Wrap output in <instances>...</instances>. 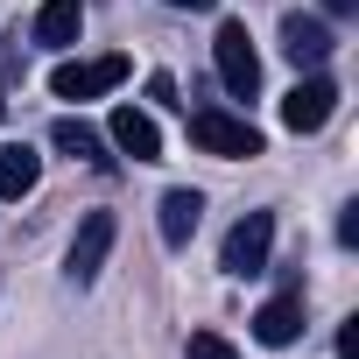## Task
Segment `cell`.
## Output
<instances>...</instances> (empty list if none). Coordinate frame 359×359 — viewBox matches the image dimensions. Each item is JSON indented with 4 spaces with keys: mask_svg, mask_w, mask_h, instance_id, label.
Here are the masks:
<instances>
[{
    "mask_svg": "<svg viewBox=\"0 0 359 359\" xmlns=\"http://www.w3.org/2000/svg\"><path fill=\"white\" fill-rule=\"evenodd\" d=\"M85 36V0H43L36 8V43L43 50H71Z\"/></svg>",
    "mask_w": 359,
    "mask_h": 359,
    "instance_id": "obj_9",
    "label": "cell"
},
{
    "mask_svg": "<svg viewBox=\"0 0 359 359\" xmlns=\"http://www.w3.org/2000/svg\"><path fill=\"white\" fill-rule=\"evenodd\" d=\"M106 141H113L120 155H134V162H162V127H155L141 106H113V120H106Z\"/></svg>",
    "mask_w": 359,
    "mask_h": 359,
    "instance_id": "obj_7",
    "label": "cell"
},
{
    "mask_svg": "<svg viewBox=\"0 0 359 359\" xmlns=\"http://www.w3.org/2000/svg\"><path fill=\"white\" fill-rule=\"evenodd\" d=\"M198 219H205V198L198 191H162V247H191Z\"/></svg>",
    "mask_w": 359,
    "mask_h": 359,
    "instance_id": "obj_11",
    "label": "cell"
},
{
    "mask_svg": "<svg viewBox=\"0 0 359 359\" xmlns=\"http://www.w3.org/2000/svg\"><path fill=\"white\" fill-rule=\"evenodd\" d=\"M212 64H219V85H226L233 99H254V92H261V57H254L247 22H219V36H212Z\"/></svg>",
    "mask_w": 359,
    "mask_h": 359,
    "instance_id": "obj_2",
    "label": "cell"
},
{
    "mask_svg": "<svg viewBox=\"0 0 359 359\" xmlns=\"http://www.w3.org/2000/svg\"><path fill=\"white\" fill-rule=\"evenodd\" d=\"M162 8H184V15H205V8H219V0H162Z\"/></svg>",
    "mask_w": 359,
    "mask_h": 359,
    "instance_id": "obj_17",
    "label": "cell"
},
{
    "mask_svg": "<svg viewBox=\"0 0 359 359\" xmlns=\"http://www.w3.org/2000/svg\"><path fill=\"white\" fill-rule=\"evenodd\" d=\"M331 43H338V36H331L317 15H282V57H289L296 71H317V64L331 57Z\"/></svg>",
    "mask_w": 359,
    "mask_h": 359,
    "instance_id": "obj_8",
    "label": "cell"
},
{
    "mask_svg": "<svg viewBox=\"0 0 359 359\" xmlns=\"http://www.w3.org/2000/svg\"><path fill=\"white\" fill-rule=\"evenodd\" d=\"M338 359H359V317L338 324Z\"/></svg>",
    "mask_w": 359,
    "mask_h": 359,
    "instance_id": "obj_15",
    "label": "cell"
},
{
    "mask_svg": "<svg viewBox=\"0 0 359 359\" xmlns=\"http://www.w3.org/2000/svg\"><path fill=\"white\" fill-rule=\"evenodd\" d=\"M331 113H338V85H331L324 71H310V78L282 99V127H289V134H317Z\"/></svg>",
    "mask_w": 359,
    "mask_h": 359,
    "instance_id": "obj_5",
    "label": "cell"
},
{
    "mask_svg": "<svg viewBox=\"0 0 359 359\" xmlns=\"http://www.w3.org/2000/svg\"><path fill=\"white\" fill-rule=\"evenodd\" d=\"M191 141L205 148V155H219V162H254L268 141H261V127L247 120V113H226V106H198L191 113Z\"/></svg>",
    "mask_w": 359,
    "mask_h": 359,
    "instance_id": "obj_1",
    "label": "cell"
},
{
    "mask_svg": "<svg viewBox=\"0 0 359 359\" xmlns=\"http://www.w3.org/2000/svg\"><path fill=\"white\" fill-rule=\"evenodd\" d=\"M36 184H43V155L22 148V141H15V148H0V198H29Z\"/></svg>",
    "mask_w": 359,
    "mask_h": 359,
    "instance_id": "obj_12",
    "label": "cell"
},
{
    "mask_svg": "<svg viewBox=\"0 0 359 359\" xmlns=\"http://www.w3.org/2000/svg\"><path fill=\"white\" fill-rule=\"evenodd\" d=\"M268 254H275V212H247L233 233H226V254H219V268L226 275H261L268 268Z\"/></svg>",
    "mask_w": 359,
    "mask_h": 359,
    "instance_id": "obj_3",
    "label": "cell"
},
{
    "mask_svg": "<svg viewBox=\"0 0 359 359\" xmlns=\"http://www.w3.org/2000/svg\"><path fill=\"white\" fill-rule=\"evenodd\" d=\"M338 247H359V205H345V219H338Z\"/></svg>",
    "mask_w": 359,
    "mask_h": 359,
    "instance_id": "obj_16",
    "label": "cell"
},
{
    "mask_svg": "<svg viewBox=\"0 0 359 359\" xmlns=\"http://www.w3.org/2000/svg\"><path fill=\"white\" fill-rule=\"evenodd\" d=\"M191 359H240V352H233L219 331H191Z\"/></svg>",
    "mask_w": 359,
    "mask_h": 359,
    "instance_id": "obj_14",
    "label": "cell"
},
{
    "mask_svg": "<svg viewBox=\"0 0 359 359\" xmlns=\"http://www.w3.org/2000/svg\"><path fill=\"white\" fill-rule=\"evenodd\" d=\"M254 338H261V345H296V338H303V303H296V296L261 303V310H254Z\"/></svg>",
    "mask_w": 359,
    "mask_h": 359,
    "instance_id": "obj_10",
    "label": "cell"
},
{
    "mask_svg": "<svg viewBox=\"0 0 359 359\" xmlns=\"http://www.w3.org/2000/svg\"><path fill=\"white\" fill-rule=\"evenodd\" d=\"M50 141H57L64 155H78V162H106V134H99L92 120H57Z\"/></svg>",
    "mask_w": 359,
    "mask_h": 359,
    "instance_id": "obj_13",
    "label": "cell"
},
{
    "mask_svg": "<svg viewBox=\"0 0 359 359\" xmlns=\"http://www.w3.org/2000/svg\"><path fill=\"white\" fill-rule=\"evenodd\" d=\"M127 78V57H85V64H57L50 71V92L57 99H99Z\"/></svg>",
    "mask_w": 359,
    "mask_h": 359,
    "instance_id": "obj_4",
    "label": "cell"
},
{
    "mask_svg": "<svg viewBox=\"0 0 359 359\" xmlns=\"http://www.w3.org/2000/svg\"><path fill=\"white\" fill-rule=\"evenodd\" d=\"M113 233H120V226H113V212H85V226H78V240H71V261H64V275H71L78 289H85V282L106 268V254H113Z\"/></svg>",
    "mask_w": 359,
    "mask_h": 359,
    "instance_id": "obj_6",
    "label": "cell"
},
{
    "mask_svg": "<svg viewBox=\"0 0 359 359\" xmlns=\"http://www.w3.org/2000/svg\"><path fill=\"white\" fill-rule=\"evenodd\" d=\"M0 113H8V99H0Z\"/></svg>",
    "mask_w": 359,
    "mask_h": 359,
    "instance_id": "obj_19",
    "label": "cell"
},
{
    "mask_svg": "<svg viewBox=\"0 0 359 359\" xmlns=\"http://www.w3.org/2000/svg\"><path fill=\"white\" fill-rule=\"evenodd\" d=\"M317 8H324V15H352V8H359V0H317Z\"/></svg>",
    "mask_w": 359,
    "mask_h": 359,
    "instance_id": "obj_18",
    "label": "cell"
}]
</instances>
